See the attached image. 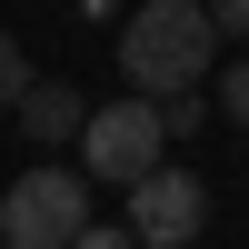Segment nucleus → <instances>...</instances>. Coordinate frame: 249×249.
Instances as JSON below:
<instances>
[{
	"mask_svg": "<svg viewBox=\"0 0 249 249\" xmlns=\"http://www.w3.org/2000/svg\"><path fill=\"white\" fill-rule=\"evenodd\" d=\"M150 170H170V140H160V110L120 90L110 110L80 120V179H110V190H140Z\"/></svg>",
	"mask_w": 249,
	"mask_h": 249,
	"instance_id": "3",
	"label": "nucleus"
},
{
	"mask_svg": "<svg viewBox=\"0 0 249 249\" xmlns=\"http://www.w3.org/2000/svg\"><path fill=\"white\" fill-rule=\"evenodd\" d=\"M199 120H210V100H199V90L160 100V140H199Z\"/></svg>",
	"mask_w": 249,
	"mask_h": 249,
	"instance_id": "6",
	"label": "nucleus"
},
{
	"mask_svg": "<svg viewBox=\"0 0 249 249\" xmlns=\"http://www.w3.org/2000/svg\"><path fill=\"white\" fill-rule=\"evenodd\" d=\"M219 110L249 130V60H230V70H219Z\"/></svg>",
	"mask_w": 249,
	"mask_h": 249,
	"instance_id": "8",
	"label": "nucleus"
},
{
	"mask_svg": "<svg viewBox=\"0 0 249 249\" xmlns=\"http://www.w3.org/2000/svg\"><path fill=\"white\" fill-rule=\"evenodd\" d=\"M20 90H30V60H20V40L0 30V110H20Z\"/></svg>",
	"mask_w": 249,
	"mask_h": 249,
	"instance_id": "7",
	"label": "nucleus"
},
{
	"mask_svg": "<svg viewBox=\"0 0 249 249\" xmlns=\"http://www.w3.org/2000/svg\"><path fill=\"white\" fill-rule=\"evenodd\" d=\"M210 60H219V30L199 0H140L130 30H120V80L130 100H179V90H210Z\"/></svg>",
	"mask_w": 249,
	"mask_h": 249,
	"instance_id": "1",
	"label": "nucleus"
},
{
	"mask_svg": "<svg viewBox=\"0 0 249 249\" xmlns=\"http://www.w3.org/2000/svg\"><path fill=\"white\" fill-rule=\"evenodd\" d=\"M70 249H130V230H110V219H90V230H80Z\"/></svg>",
	"mask_w": 249,
	"mask_h": 249,
	"instance_id": "10",
	"label": "nucleus"
},
{
	"mask_svg": "<svg viewBox=\"0 0 249 249\" xmlns=\"http://www.w3.org/2000/svg\"><path fill=\"white\" fill-rule=\"evenodd\" d=\"M210 30L219 40H249V0H210Z\"/></svg>",
	"mask_w": 249,
	"mask_h": 249,
	"instance_id": "9",
	"label": "nucleus"
},
{
	"mask_svg": "<svg viewBox=\"0 0 249 249\" xmlns=\"http://www.w3.org/2000/svg\"><path fill=\"white\" fill-rule=\"evenodd\" d=\"M90 230V179L80 170H20L10 190H0V249H70Z\"/></svg>",
	"mask_w": 249,
	"mask_h": 249,
	"instance_id": "2",
	"label": "nucleus"
},
{
	"mask_svg": "<svg viewBox=\"0 0 249 249\" xmlns=\"http://www.w3.org/2000/svg\"><path fill=\"white\" fill-rule=\"evenodd\" d=\"M80 120H90V100H80L70 80H30V90H20V130L30 140H80Z\"/></svg>",
	"mask_w": 249,
	"mask_h": 249,
	"instance_id": "5",
	"label": "nucleus"
},
{
	"mask_svg": "<svg viewBox=\"0 0 249 249\" xmlns=\"http://www.w3.org/2000/svg\"><path fill=\"white\" fill-rule=\"evenodd\" d=\"M199 219H210V179H190V170H150L130 190V239L140 249H190Z\"/></svg>",
	"mask_w": 249,
	"mask_h": 249,
	"instance_id": "4",
	"label": "nucleus"
}]
</instances>
